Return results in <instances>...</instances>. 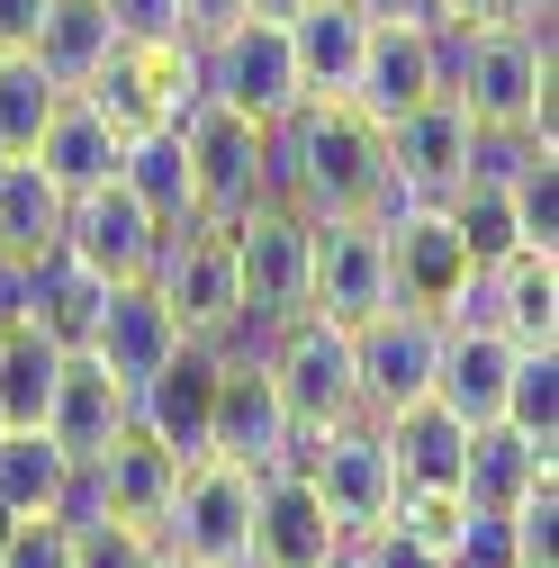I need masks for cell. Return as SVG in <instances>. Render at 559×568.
I'll return each mask as SVG.
<instances>
[{
	"instance_id": "obj_1",
	"label": "cell",
	"mask_w": 559,
	"mask_h": 568,
	"mask_svg": "<svg viewBox=\"0 0 559 568\" xmlns=\"http://www.w3.org/2000/svg\"><path fill=\"white\" fill-rule=\"evenodd\" d=\"M271 199H289L298 217H379L388 126L362 100H298L271 126Z\"/></svg>"
},
{
	"instance_id": "obj_2",
	"label": "cell",
	"mask_w": 559,
	"mask_h": 568,
	"mask_svg": "<svg viewBox=\"0 0 559 568\" xmlns=\"http://www.w3.org/2000/svg\"><path fill=\"white\" fill-rule=\"evenodd\" d=\"M443 91L469 109V126H524L550 145V28H478L443 37Z\"/></svg>"
},
{
	"instance_id": "obj_3",
	"label": "cell",
	"mask_w": 559,
	"mask_h": 568,
	"mask_svg": "<svg viewBox=\"0 0 559 568\" xmlns=\"http://www.w3.org/2000/svg\"><path fill=\"white\" fill-rule=\"evenodd\" d=\"M253 487H262V469H244L226 452L181 460V487H172V506L154 524L163 559H181V568H244L253 559Z\"/></svg>"
},
{
	"instance_id": "obj_4",
	"label": "cell",
	"mask_w": 559,
	"mask_h": 568,
	"mask_svg": "<svg viewBox=\"0 0 559 568\" xmlns=\"http://www.w3.org/2000/svg\"><path fill=\"white\" fill-rule=\"evenodd\" d=\"M226 253H235V343H262L271 325H289L307 307V217L289 199H253L244 217H226Z\"/></svg>"
},
{
	"instance_id": "obj_5",
	"label": "cell",
	"mask_w": 559,
	"mask_h": 568,
	"mask_svg": "<svg viewBox=\"0 0 559 568\" xmlns=\"http://www.w3.org/2000/svg\"><path fill=\"white\" fill-rule=\"evenodd\" d=\"M262 371L280 388V406H289L298 434H325V424L343 415H362V379H353V325H334L316 307H298L289 325H271L262 343Z\"/></svg>"
},
{
	"instance_id": "obj_6",
	"label": "cell",
	"mask_w": 559,
	"mask_h": 568,
	"mask_svg": "<svg viewBox=\"0 0 559 568\" xmlns=\"http://www.w3.org/2000/svg\"><path fill=\"white\" fill-rule=\"evenodd\" d=\"M118 135L135 126H181L199 100H207V63L190 37H118V54L100 63V82L82 91Z\"/></svg>"
},
{
	"instance_id": "obj_7",
	"label": "cell",
	"mask_w": 559,
	"mask_h": 568,
	"mask_svg": "<svg viewBox=\"0 0 559 568\" xmlns=\"http://www.w3.org/2000/svg\"><path fill=\"white\" fill-rule=\"evenodd\" d=\"M289 469L316 487V506L334 515L343 541H362V532L388 524V506H397V460H388V443H379L370 415H343V424H325V434H298Z\"/></svg>"
},
{
	"instance_id": "obj_8",
	"label": "cell",
	"mask_w": 559,
	"mask_h": 568,
	"mask_svg": "<svg viewBox=\"0 0 559 568\" xmlns=\"http://www.w3.org/2000/svg\"><path fill=\"white\" fill-rule=\"evenodd\" d=\"M181 154H190L199 226H226V217H244L253 199H271V126H253L226 100H199L181 118Z\"/></svg>"
},
{
	"instance_id": "obj_9",
	"label": "cell",
	"mask_w": 559,
	"mask_h": 568,
	"mask_svg": "<svg viewBox=\"0 0 559 568\" xmlns=\"http://www.w3.org/2000/svg\"><path fill=\"white\" fill-rule=\"evenodd\" d=\"M434 362H443V316L425 307H379L353 325V379H362V415L388 424L406 406L434 397Z\"/></svg>"
},
{
	"instance_id": "obj_10",
	"label": "cell",
	"mask_w": 559,
	"mask_h": 568,
	"mask_svg": "<svg viewBox=\"0 0 559 568\" xmlns=\"http://www.w3.org/2000/svg\"><path fill=\"white\" fill-rule=\"evenodd\" d=\"M145 280L163 290V307H172V325H181L190 343H235L244 307H235V253H226V226H172Z\"/></svg>"
},
{
	"instance_id": "obj_11",
	"label": "cell",
	"mask_w": 559,
	"mask_h": 568,
	"mask_svg": "<svg viewBox=\"0 0 559 568\" xmlns=\"http://www.w3.org/2000/svg\"><path fill=\"white\" fill-rule=\"evenodd\" d=\"M199 63H207V100L244 109L253 126H280V118L307 100V91H298L289 28H280V19H235L226 37H207V45H199Z\"/></svg>"
},
{
	"instance_id": "obj_12",
	"label": "cell",
	"mask_w": 559,
	"mask_h": 568,
	"mask_svg": "<svg viewBox=\"0 0 559 568\" xmlns=\"http://www.w3.org/2000/svg\"><path fill=\"white\" fill-rule=\"evenodd\" d=\"M307 307L334 325H362V316L397 307L379 217H307Z\"/></svg>"
},
{
	"instance_id": "obj_13",
	"label": "cell",
	"mask_w": 559,
	"mask_h": 568,
	"mask_svg": "<svg viewBox=\"0 0 559 568\" xmlns=\"http://www.w3.org/2000/svg\"><path fill=\"white\" fill-rule=\"evenodd\" d=\"M469 109L451 100V91H434L425 109H406V118H388V207H434V199H451L460 181H469ZM379 207V217H388Z\"/></svg>"
},
{
	"instance_id": "obj_14",
	"label": "cell",
	"mask_w": 559,
	"mask_h": 568,
	"mask_svg": "<svg viewBox=\"0 0 559 568\" xmlns=\"http://www.w3.org/2000/svg\"><path fill=\"white\" fill-rule=\"evenodd\" d=\"M163 217L126 181H100V190H73L63 199V253H73L91 280H145L154 253H163Z\"/></svg>"
},
{
	"instance_id": "obj_15",
	"label": "cell",
	"mask_w": 559,
	"mask_h": 568,
	"mask_svg": "<svg viewBox=\"0 0 559 568\" xmlns=\"http://www.w3.org/2000/svg\"><path fill=\"white\" fill-rule=\"evenodd\" d=\"M82 352H100V371L135 397L172 352H181V325L163 307L154 280H100V298H91V325H82Z\"/></svg>"
},
{
	"instance_id": "obj_16",
	"label": "cell",
	"mask_w": 559,
	"mask_h": 568,
	"mask_svg": "<svg viewBox=\"0 0 559 568\" xmlns=\"http://www.w3.org/2000/svg\"><path fill=\"white\" fill-rule=\"evenodd\" d=\"M207 452H226V460H244V469H289V452H298V424H289V406H280V388H271V371H262L253 343H226L217 415H207Z\"/></svg>"
},
{
	"instance_id": "obj_17",
	"label": "cell",
	"mask_w": 559,
	"mask_h": 568,
	"mask_svg": "<svg viewBox=\"0 0 559 568\" xmlns=\"http://www.w3.org/2000/svg\"><path fill=\"white\" fill-rule=\"evenodd\" d=\"M217 371H226V343H190L135 388V434H154L172 460H199L207 452V415H217Z\"/></svg>"
},
{
	"instance_id": "obj_18",
	"label": "cell",
	"mask_w": 559,
	"mask_h": 568,
	"mask_svg": "<svg viewBox=\"0 0 559 568\" xmlns=\"http://www.w3.org/2000/svg\"><path fill=\"white\" fill-rule=\"evenodd\" d=\"M434 91H443V28H425V19H370L353 100L388 126V118H406V109H425Z\"/></svg>"
},
{
	"instance_id": "obj_19",
	"label": "cell",
	"mask_w": 559,
	"mask_h": 568,
	"mask_svg": "<svg viewBox=\"0 0 559 568\" xmlns=\"http://www.w3.org/2000/svg\"><path fill=\"white\" fill-rule=\"evenodd\" d=\"M343 550L353 541L334 532L316 487L298 469H262V487H253V559L244 568H334Z\"/></svg>"
},
{
	"instance_id": "obj_20",
	"label": "cell",
	"mask_w": 559,
	"mask_h": 568,
	"mask_svg": "<svg viewBox=\"0 0 559 568\" xmlns=\"http://www.w3.org/2000/svg\"><path fill=\"white\" fill-rule=\"evenodd\" d=\"M379 235H388V298L443 316L460 298V280H469V253H460L451 217H443V207H388Z\"/></svg>"
},
{
	"instance_id": "obj_21",
	"label": "cell",
	"mask_w": 559,
	"mask_h": 568,
	"mask_svg": "<svg viewBox=\"0 0 559 568\" xmlns=\"http://www.w3.org/2000/svg\"><path fill=\"white\" fill-rule=\"evenodd\" d=\"M82 478H91V506H100L109 524H145V532H154L163 506H172V487H181V460H172L154 434H135V424H126L109 452L82 460Z\"/></svg>"
},
{
	"instance_id": "obj_22",
	"label": "cell",
	"mask_w": 559,
	"mask_h": 568,
	"mask_svg": "<svg viewBox=\"0 0 559 568\" xmlns=\"http://www.w3.org/2000/svg\"><path fill=\"white\" fill-rule=\"evenodd\" d=\"M135 424V397L100 371V352H63V371H54V397H45V434L73 452V460H91V452H109L118 434Z\"/></svg>"
},
{
	"instance_id": "obj_23",
	"label": "cell",
	"mask_w": 559,
	"mask_h": 568,
	"mask_svg": "<svg viewBox=\"0 0 559 568\" xmlns=\"http://www.w3.org/2000/svg\"><path fill=\"white\" fill-rule=\"evenodd\" d=\"M289 28V54H298V91L307 100H353V73H362V45H370V10L362 0H307Z\"/></svg>"
},
{
	"instance_id": "obj_24",
	"label": "cell",
	"mask_w": 559,
	"mask_h": 568,
	"mask_svg": "<svg viewBox=\"0 0 559 568\" xmlns=\"http://www.w3.org/2000/svg\"><path fill=\"white\" fill-rule=\"evenodd\" d=\"M506 371H515V343L487 334V325H443V362H434V406L460 415L469 434L497 424L506 406Z\"/></svg>"
},
{
	"instance_id": "obj_25",
	"label": "cell",
	"mask_w": 559,
	"mask_h": 568,
	"mask_svg": "<svg viewBox=\"0 0 559 568\" xmlns=\"http://www.w3.org/2000/svg\"><path fill=\"white\" fill-rule=\"evenodd\" d=\"M118 154H126V135L82 100V91H63L54 100V118H45V135H37V172L63 190V199H73V190H100V181H118Z\"/></svg>"
},
{
	"instance_id": "obj_26",
	"label": "cell",
	"mask_w": 559,
	"mask_h": 568,
	"mask_svg": "<svg viewBox=\"0 0 559 568\" xmlns=\"http://www.w3.org/2000/svg\"><path fill=\"white\" fill-rule=\"evenodd\" d=\"M28 54H37V73L54 91H91L100 63L118 54V19L100 0H45V19L28 28Z\"/></svg>"
},
{
	"instance_id": "obj_27",
	"label": "cell",
	"mask_w": 559,
	"mask_h": 568,
	"mask_svg": "<svg viewBox=\"0 0 559 568\" xmlns=\"http://www.w3.org/2000/svg\"><path fill=\"white\" fill-rule=\"evenodd\" d=\"M379 443H388V460H397V487H460L469 424L443 415L434 397H425V406H406V415H388V424H379Z\"/></svg>"
},
{
	"instance_id": "obj_28",
	"label": "cell",
	"mask_w": 559,
	"mask_h": 568,
	"mask_svg": "<svg viewBox=\"0 0 559 568\" xmlns=\"http://www.w3.org/2000/svg\"><path fill=\"white\" fill-rule=\"evenodd\" d=\"M63 352H73V343L45 334L37 316H0V424H45Z\"/></svg>"
},
{
	"instance_id": "obj_29",
	"label": "cell",
	"mask_w": 559,
	"mask_h": 568,
	"mask_svg": "<svg viewBox=\"0 0 559 568\" xmlns=\"http://www.w3.org/2000/svg\"><path fill=\"white\" fill-rule=\"evenodd\" d=\"M73 452H63L45 424H10V434H0V506H10L19 524L28 515H54L63 506V487H73Z\"/></svg>"
},
{
	"instance_id": "obj_30",
	"label": "cell",
	"mask_w": 559,
	"mask_h": 568,
	"mask_svg": "<svg viewBox=\"0 0 559 568\" xmlns=\"http://www.w3.org/2000/svg\"><path fill=\"white\" fill-rule=\"evenodd\" d=\"M559 460L550 452H532L524 434H506V424H478L469 434V460H460V506H487V515H506L515 496L532 487V478H550Z\"/></svg>"
},
{
	"instance_id": "obj_31",
	"label": "cell",
	"mask_w": 559,
	"mask_h": 568,
	"mask_svg": "<svg viewBox=\"0 0 559 568\" xmlns=\"http://www.w3.org/2000/svg\"><path fill=\"white\" fill-rule=\"evenodd\" d=\"M118 181L154 207L163 226H199V199H190V154H181V126H135L126 154H118Z\"/></svg>"
},
{
	"instance_id": "obj_32",
	"label": "cell",
	"mask_w": 559,
	"mask_h": 568,
	"mask_svg": "<svg viewBox=\"0 0 559 568\" xmlns=\"http://www.w3.org/2000/svg\"><path fill=\"white\" fill-rule=\"evenodd\" d=\"M63 244V190L37 163H0V262H45Z\"/></svg>"
},
{
	"instance_id": "obj_33",
	"label": "cell",
	"mask_w": 559,
	"mask_h": 568,
	"mask_svg": "<svg viewBox=\"0 0 559 568\" xmlns=\"http://www.w3.org/2000/svg\"><path fill=\"white\" fill-rule=\"evenodd\" d=\"M443 217H451V235H460V253H469V271H497L506 253H524V235H515V199H506V181H460L451 199H434Z\"/></svg>"
},
{
	"instance_id": "obj_34",
	"label": "cell",
	"mask_w": 559,
	"mask_h": 568,
	"mask_svg": "<svg viewBox=\"0 0 559 568\" xmlns=\"http://www.w3.org/2000/svg\"><path fill=\"white\" fill-rule=\"evenodd\" d=\"M54 100H63V91L37 73V54H28V45H0V163H28V154H37Z\"/></svg>"
},
{
	"instance_id": "obj_35",
	"label": "cell",
	"mask_w": 559,
	"mask_h": 568,
	"mask_svg": "<svg viewBox=\"0 0 559 568\" xmlns=\"http://www.w3.org/2000/svg\"><path fill=\"white\" fill-rule=\"evenodd\" d=\"M497 424H506V434H524L532 452H550V460H559V343H550V352H515Z\"/></svg>"
},
{
	"instance_id": "obj_36",
	"label": "cell",
	"mask_w": 559,
	"mask_h": 568,
	"mask_svg": "<svg viewBox=\"0 0 559 568\" xmlns=\"http://www.w3.org/2000/svg\"><path fill=\"white\" fill-rule=\"evenodd\" d=\"M506 199H515L524 253H559V145H532V154L506 172Z\"/></svg>"
},
{
	"instance_id": "obj_37",
	"label": "cell",
	"mask_w": 559,
	"mask_h": 568,
	"mask_svg": "<svg viewBox=\"0 0 559 568\" xmlns=\"http://www.w3.org/2000/svg\"><path fill=\"white\" fill-rule=\"evenodd\" d=\"M73 568H163V541L145 524H73Z\"/></svg>"
},
{
	"instance_id": "obj_38",
	"label": "cell",
	"mask_w": 559,
	"mask_h": 568,
	"mask_svg": "<svg viewBox=\"0 0 559 568\" xmlns=\"http://www.w3.org/2000/svg\"><path fill=\"white\" fill-rule=\"evenodd\" d=\"M443 568H524V559H515V532H506V515L460 506V524H451V541H443Z\"/></svg>"
},
{
	"instance_id": "obj_39",
	"label": "cell",
	"mask_w": 559,
	"mask_h": 568,
	"mask_svg": "<svg viewBox=\"0 0 559 568\" xmlns=\"http://www.w3.org/2000/svg\"><path fill=\"white\" fill-rule=\"evenodd\" d=\"M0 568H73V524H54V515H28L10 541H0Z\"/></svg>"
},
{
	"instance_id": "obj_40",
	"label": "cell",
	"mask_w": 559,
	"mask_h": 568,
	"mask_svg": "<svg viewBox=\"0 0 559 568\" xmlns=\"http://www.w3.org/2000/svg\"><path fill=\"white\" fill-rule=\"evenodd\" d=\"M353 568H443V550L415 541V532H397V524H370L353 541Z\"/></svg>"
},
{
	"instance_id": "obj_41",
	"label": "cell",
	"mask_w": 559,
	"mask_h": 568,
	"mask_svg": "<svg viewBox=\"0 0 559 568\" xmlns=\"http://www.w3.org/2000/svg\"><path fill=\"white\" fill-rule=\"evenodd\" d=\"M118 37H181V0H100Z\"/></svg>"
},
{
	"instance_id": "obj_42",
	"label": "cell",
	"mask_w": 559,
	"mask_h": 568,
	"mask_svg": "<svg viewBox=\"0 0 559 568\" xmlns=\"http://www.w3.org/2000/svg\"><path fill=\"white\" fill-rule=\"evenodd\" d=\"M497 19H506V0H425V28H443V37H478Z\"/></svg>"
},
{
	"instance_id": "obj_43",
	"label": "cell",
	"mask_w": 559,
	"mask_h": 568,
	"mask_svg": "<svg viewBox=\"0 0 559 568\" xmlns=\"http://www.w3.org/2000/svg\"><path fill=\"white\" fill-rule=\"evenodd\" d=\"M244 19V0H181V37L190 45H207V37H226Z\"/></svg>"
},
{
	"instance_id": "obj_44",
	"label": "cell",
	"mask_w": 559,
	"mask_h": 568,
	"mask_svg": "<svg viewBox=\"0 0 559 568\" xmlns=\"http://www.w3.org/2000/svg\"><path fill=\"white\" fill-rule=\"evenodd\" d=\"M37 19H45V0H0V45H28Z\"/></svg>"
},
{
	"instance_id": "obj_45",
	"label": "cell",
	"mask_w": 559,
	"mask_h": 568,
	"mask_svg": "<svg viewBox=\"0 0 559 568\" xmlns=\"http://www.w3.org/2000/svg\"><path fill=\"white\" fill-rule=\"evenodd\" d=\"M550 10H559V0H506V19H515V28H550Z\"/></svg>"
},
{
	"instance_id": "obj_46",
	"label": "cell",
	"mask_w": 559,
	"mask_h": 568,
	"mask_svg": "<svg viewBox=\"0 0 559 568\" xmlns=\"http://www.w3.org/2000/svg\"><path fill=\"white\" fill-rule=\"evenodd\" d=\"M307 0H244V19H298Z\"/></svg>"
},
{
	"instance_id": "obj_47",
	"label": "cell",
	"mask_w": 559,
	"mask_h": 568,
	"mask_svg": "<svg viewBox=\"0 0 559 568\" xmlns=\"http://www.w3.org/2000/svg\"><path fill=\"white\" fill-rule=\"evenodd\" d=\"M10 532H19V515H10V506H0V541H10Z\"/></svg>"
},
{
	"instance_id": "obj_48",
	"label": "cell",
	"mask_w": 559,
	"mask_h": 568,
	"mask_svg": "<svg viewBox=\"0 0 559 568\" xmlns=\"http://www.w3.org/2000/svg\"><path fill=\"white\" fill-rule=\"evenodd\" d=\"M334 568H353V550H343V559H334Z\"/></svg>"
},
{
	"instance_id": "obj_49",
	"label": "cell",
	"mask_w": 559,
	"mask_h": 568,
	"mask_svg": "<svg viewBox=\"0 0 559 568\" xmlns=\"http://www.w3.org/2000/svg\"><path fill=\"white\" fill-rule=\"evenodd\" d=\"M163 568H181V559H163Z\"/></svg>"
},
{
	"instance_id": "obj_50",
	"label": "cell",
	"mask_w": 559,
	"mask_h": 568,
	"mask_svg": "<svg viewBox=\"0 0 559 568\" xmlns=\"http://www.w3.org/2000/svg\"><path fill=\"white\" fill-rule=\"evenodd\" d=\"M0 434H10V424H0Z\"/></svg>"
}]
</instances>
